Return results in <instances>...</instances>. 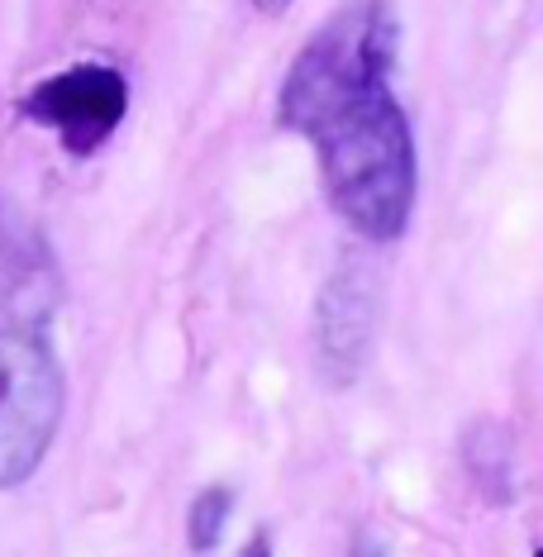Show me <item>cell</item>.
Returning a JSON list of instances; mask_svg holds the SVG:
<instances>
[{
    "mask_svg": "<svg viewBox=\"0 0 543 557\" xmlns=\"http://www.w3.org/2000/svg\"><path fill=\"white\" fill-rule=\"evenodd\" d=\"M396 48L391 0H348L306 39L276 96V124L314 148L334 214L368 244H396L420 191L415 134L391 91Z\"/></svg>",
    "mask_w": 543,
    "mask_h": 557,
    "instance_id": "6da1fadb",
    "label": "cell"
},
{
    "mask_svg": "<svg viewBox=\"0 0 543 557\" xmlns=\"http://www.w3.org/2000/svg\"><path fill=\"white\" fill-rule=\"evenodd\" d=\"M62 414H67V376L48 320L0 314V491H20L44 467Z\"/></svg>",
    "mask_w": 543,
    "mask_h": 557,
    "instance_id": "7a4b0ae2",
    "label": "cell"
},
{
    "mask_svg": "<svg viewBox=\"0 0 543 557\" xmlns=\"http://www.w3.org/2000/svg\"><path fill=\"white\" fill-rule=\"evenodd\" d=\"M20 115L53 129L72 158H91L129 115V82L110 62H77L34 86L20 100Z\"/></svg>",
    "mask_w": 543,
    "mask_h": 557,
    "instance_id": "3957f363",
    "label": "cell"
},
{
    "mask_svg": "<svg viewBox=\"0 0 543 557\" xmlns=\"http://www.w3.org/2000/svg\"><path fill=\"white\" fill-rule=\"evenodd\" d=\"M382 324V276L368 258H344L314 300V358L330 386H353Z\"/></svg>",
    "mask_w": 543,
    "mask_h": 557,
    "instance_id": "277c9868",
    "label": "cell"
},
{
    "mask_svg": "<svg viewBox=\"0 0 543 557\" xmlns=\"http://www.w3.org/2000/svg\"><path fill=\"white\" fill-rule=\"evenodd\" d=\"M234 515V491L230 486H206L186 510V548L196 557H210L224 543V529H230Z\"/></svg>",
    "mask_w": 543,
    "mask_h": 557,
    "instance_id": "5b68a950",
    "label": "cell"
},
{
    "mask_svg": "<svg viewBox=\"0 0 543 557\" xmlns=\"http://www.w3.org/2000/svg\"><path fill=\"white\" fill-rule=\"evenodd\" d=\"M292 5H296V0H252V10H258L262 20H282Z\"/></svg>",
    "mask_w": 543,
    "mask_h": 557,
    "instance_id": "8992f818",
    "label": "cell"
},
{
    "mask_svg": "<svg viewBox=\"0 0 543 557\" xmlns=\"http://www.w3.org/2000/svg\"><path fill=\"white\" fill-rule=\"evenodd\" d=\"M238 557H272V539H268V534H252Z\"/></svg>",
    "mask_w": 543,
    "mask_h": 557,
    "instance_id": "52a82bcc",
    "label": "cell"
},
{
    "mask_svg": "<svg viewBox=\"0 0 543 557\" xmlns=\"http://www.w3.org/2000/svg\"><path fill=\"white\" fill-rule=\"evenodd\" d=\"M353 557H386V553L377 548V539L362 534V539H353Z\"/></svg>",
    "mask_w": 543,
    "mask_h": 557,
    "instance_id": "ba28073f",
    "label": "cell"
},
{
    "mask_svg": "<svg viewBox=\"0 0 543 557\" xmlns=\"http://www.w3.org/2000/svg\"><path fill=\"white\" fill-rule=\"evenodd\" d=\"M534 557H543V548H534Z\"/></svg>",
    "mask_w": 543,
    "mask_h": 557,
    "instance_id": "9c48e42d",
    "label": "cell"
}]
</instances>
